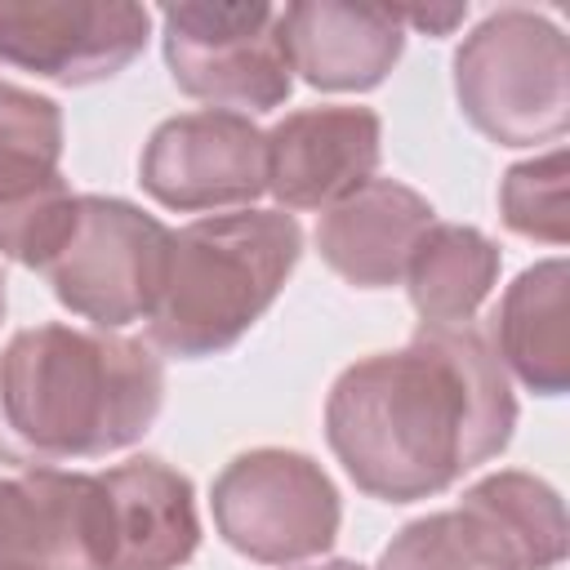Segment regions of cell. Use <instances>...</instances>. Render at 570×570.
Segmentation results:
<instances>
[{
	"instance_id": "obj_12",
	"label": "cell",
	"mask_w": 570,
	"mask_h": 570,
	"mask_svg": "<svg viewBox=\"0 0 570 570\" xmlns=\"http://www.w3.org/2000/svg\"><path fill=\"white\" fill-rule=\"evenodd\" d=\"M432 223V205L419 191L387 178H370L347 200L321 214L316 249L347 285L383 289L405 276V263Z\"/></svg>"
},
{
	"instance_id": "obj_2",
	"label": "cell",
	"mask_w": 570,
	"mask_h": 570,
	"mask_svg": "<svg viewBox=\"0 0 570 570\" xmlns=\"http://www.w3.org/2000/svg\"><path fill=\"white\" fill-rule=\"evenodd\" d=\"M160 356L107 330L36 325L0 352V459L58 468L134 445L160 414Z\"/></svg>"
},
{
	"instance_id": "obj_1",
	"label": "cell",
	"mask_w": 570,
	"mask_h": 570,
	"mask_svg": "<svg viewBox=\"0 0 570 570\" xmlns=\"http://www.w3.org/2000/svg\"><path fill=\"white\" fill-rule=\"evenodd\" d=\"M517 423L503 361L472 325H419L401 352L356 361L325 401V436L347 476L414 503L494 459Z\"/></svg>"
},
{
	"instance_id": "obj_21",
	"label": "cell",
	"mask_w": 570,
	"mask_h": 570,
	"mask_svg": "<svg viewBox=\"0 0 570 570\" xmlns=\"http://www.w3.org/2000/svg\"><path fill=\"white\" fill-rule=\"evenodd\" d=\"M396 13V22L405 27V22H414L419 31H432V36H445L459 18H463V9L459 4H450V9H392Z\"/></svg>"
},
{
	"instance_id": "obj_16",
	"label": "cell",
	"mask_w": 570,
	"mask_h": 570,
	"mask_svg": "<svg viewBox=\"0 0 570 570\" xmlns=\"http://www.w3.org/2000/svg\"><path fill=\"white\" fill-rule=\"evenodd\" d=\"M494 276L499 249L481 232L459 223H432L405 263L410 303L423 325H468Z\"/></svg>"
},
{
	"instance_id": "obj_8",
	"label": "cell",
	"mask_w": 570,
	"mask_h": 570,
	"mask_svg": "<svg viewBox=\"0 0 570 570\" xmlns=\"http://www.w3.org/2000/svg\"><path fill=\"white\" fill-rule=\"evenodd\" d=\"M138 174L169 209H236L267 191V134L236 111H187L147 138Z\"/></svg>"
},
{
	"instance_id": "obj_22",
	"label": "cell",
	"mask_w": 570,
	"mask_h": 570,
	"mask_svg": "<svg viewBox=\"0 0 570 570\" xmlns=\"http://www.w3.org/2000/svg\"><path fill=\"white\" fill-rule=\"evenodd\" d=\"M316 570H361V566H352V561H334V566H316Z\"/></svg>"
},
{
	"instance_id": "obj_19",
	"label": "cell",
	"mask_w": 570,
	"mask_h": 570,
	"mask_svg": "<svg viewBox=\"0 0 570 570\" xmlns=\"http://www.w3.org/2000/svg\"><path fill=\"white\" fill-rule=\"evenodd\" d=\"M379 570H512L499 543L463 508L423 517L405 525L387 548Z\"/></svg>"
},
{
	"instance_id": "obj_14",
	"label": "cell",
	"mask_w": 570,
	"mask_h": 570,
	"mask_svg": "<svg viewBox=\"0 0 570 570\" xmlns=\"http://www.w3.org/2000/svg\"><path fill=\"white\" fill-rule=\"evenodd\" d=\"M294 71L316 89H370L401 58V22L392 9L307 0L281 9Z\"/></svg>"
},
{
	"instance_id": "obj_7",
	"label": "cell",
	"mask_w": 570,
	"mask_h": 570,
	"mask_svg": "<svg viewBox=\"0 0 570 570\" xmlns=\"http://www.w3.org/2000/svg\"><path fill=\"white\" fill-rule=\"evenodd\" d=\"M214 521L236 552L289 566L334 543L338 494L307 454L254 450L232 459L214 481Z\"/></svg>"
},
{
	"instance_id": "obj_4",
	"label": "cell",
	"mask_w": 570,
	"mask_h": 570,
	"mask_svg": "<svg viewBox=\"0 0 570 570\" xmlns=\"http://www.w3.org/2000/svg\"><path fill=\"white\" fill-rule=\"evenodd\" d=\"M463 116L494 142L525 147L566 129V36L534 9L490 13L454 58Z\"/></svg>"
},
{
	"instance_id": "obj_17",
	"label": "cell",
	"mask_w": 570,
	"mask_h": 570,
	"mask_svg": "<svg viewBox=\"0 0 570 570\" xmlns=\"http://www.w3.org/2000/svg\"><path fill=\"white\" fill-rule=\"evenodd\" d=\"M459 508L485 525L512 570H552L566 557L561 499L525 472H499L476 481L459 499Z\"/></svg>"
},
{
	"instance_id": "obj_10",
	"label": "cell",
	"mask_w": 570,
	"mask_h": 570,
	"mask_svg": "<svg viewBox=\"0 0 570 570\" xmlns=\"http://www.w3.org/2000/svg\"><path fill=\"white\" fill-rule=\"evenodd\" d=\"M102 476L36 468L0 481V570H107Z\"/></svg>"
},
{
	"instance_id": "obj_20",
	"label": "cell",
	"mask_w": 570,
	"mask_h": 570,
	"mask_svg": "<svg viewBox=\"0 0 570 570\" xmlns=\"http://www.w3.org/2000/svg\"><path fill=\"white\" fill-rule=\"evenodd\" d=\"M499 205H503V223L512 232L561 245L566 240V151L557 147L539 160L508 169Z\"/></svg>"
},
{
	"instance_id": "obj_23",
	"label": "cell",
	"mask_w": 570,
	"mask_h": 570,
	"mask_svg": "<svg viewBox=\"0 0 570 570\" xmlns=\"http://www.w3.org/2000/svg\"><path fill=\"white\" fill-rule=\"evenodd\" d=\"M0 316H4V281H0Z\"/></svg>"
},
{
	"instance_id": "obj_6",
	"label": "cell",
	"mask_w": 570,
	"mask_h": 570,
	"mask_svg": "<svg viewBox=\"0 0 570 570\" xmlns=\"http://www.w3.org/2000/svg\"><path fill=\"white\" fill-rule=\"evenodd\" d=\"M169 236L174 232L160 218L134 209L129 200L80 196L76 227L45 276L62 307L98 330H116L151 316L165 281Z\"/></svg>"
},
{
	"instance_id": "obj_15",
	"label": "cell",
	"mask_w": 570,
	"mask_h": 570,
	"mask_svg": "<svg viewBox=\"0 0 570 570\" xmlns=\"http://www.w3.org/2000/svg\"><path fill=\"white\" fill-rule=\"evenodd\" d=\"M494 343L499 361L517 370L525 387L539 396L566 392L570 379V276L566 263H539L525 267L512 289L499 303L494 316Z\"/></svg>"
},
{
	"instance_id": "obj_13",
	"label": "cell",
	"mask_w": 570,
	"mask_h": 570,
	"mask_svg": "<svg viewBox=\"0 0 570 570\" xmlns=\"http://www.w3.org/2000/svg\"><path fill=\"white\" fill-rule=\"evenodd\" d=\"M107 490L111 561L107 570H178L200 543L191 481L160 459H129L98 472Z\"/></svg>"
},
{
	"instance_id": "obj_5",
	"label": "cell",
	"mask_w": 570,
	"mask_h": 570,
	"mask_svg": "<svg viewBox=\"0 0 570 570\" xmlns=\"http://www.w3.org/2000/svg\"><path fill=\"white\" fill-rule=\"evenodd\" d=\"M160 27L174 85L214 111H272L289 98L294 62L276 4H169Z\"/></svg>"
},
{
	"instance_id": "obj_9",
	"label": "cell",
	"mask_w": 570,
	"mask_h": 570,
	"mask_svg": "<svg viewBox=\"0 0 570 570\" xmlns=\"http://www.w3.org/2000/svg\"><path fill=\"white\" fill-rule=\"evenodd\" d=\"M147 9L80 0H0V62L58 85H94L134 62Z\"/></svg>"
},
{
	"instance_id": "obj_3",
	"label": "cell",
	"mask_w": 570,
	"mask_h": 570,
	"mask_svg": "<svg viewBox=\"0 0 570 570\" xmlns=\"http://www.w3.org/2000/svg\"><path fill=\"white\" fill-rule=\"evenodd\" d=\"M303 249L294 214L236 209L187 223L169 236L165 281L147 316L151 343L196 361L232 347L281 294Z\"/></svg>"
},
{
	"instance_id": "obj_11",
	"label": "cell",
	"mask_w": 570,
	"mask_h": 570,
	"mask_svg": "<svg viewBox=\"0 0 570 570\" xmlns=\"http://www.w3.org/2000/svg\"><path fill=\"white\" fill-rule=\"evenodd\" d=\"M379 116L370 107H307L267 134V191L285 209H330L370 183Z\"/></svg>"
},
{
	"instance_id": "obj_18",
	"label": "cell",
	"mask_w": 570,
	"mask_h": 570,
	"mask_svg": "<svg viewBox=\"0 0 570 570\" xmlns=\"http://www.w3.org/2000/svg\"><path fill=\"white\" fill-rule=\"evenodd\" d=\"M62 116L49 98L0 80V214L62 183Z\"/></svg>"
}]
</instances>
